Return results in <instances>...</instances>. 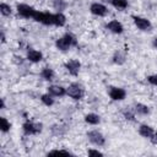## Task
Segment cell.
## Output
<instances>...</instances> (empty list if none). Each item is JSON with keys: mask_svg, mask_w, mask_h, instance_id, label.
<instances>
[{"mask_svg": "<svg viewBox=\"0 0 157 157\" xmlns=\"http://www.w3.org/2000/svg\"><path fill=\"white\" fill-rule=\"evenodd\" d=\"M48 93L52 94L53 97H64L66 94V88L59 85H50L48 87Z\"/></svg>", "mask_w": 157, "mask_h": 157, "instance_id": "cell-12", "label": "cell"}, {"mask_svg": "<svg viewBox=\"0 0 157 157\" xmlns=\"http://www.w3.org/2000/svg\"><path fill=\"white\" fill-rule=\"evenodd\" d=\"M87 137H88L90 142L93 144L94 146L101 147V146H104V144H105V137L98 130H90L87 132Z\"/></svg>", "mask_w": 157, "mask_h": 157, "instance_id": "cell-6", "label": "cell"}, {"mask_svg": "<svg viewBox=\"0 0 157 157\" xmlns=\"http://www.w3.org/2000/svg\"><path fill=\"white\" fill-rule=\"evenodd\" d=\"M0 12L2 16H10L12 13V9L9 4H5V2H1L0 4Z\"/></svg>", "mask_w": 157, "mask_h": 157, "instance_id": "cell-23", "label": "cell"}, {"mask_svg": "<svg viewBox=\"0 0 157 157\" xmlns=\"http://www.w3.org/2000/svg\"><path fill=\"white\" fill-rule=\"evenodd\" d=\"M27 59L32 63H39L43 59V54L37 49H28L27 50Z\"/></svg>", "mask_w": 157, "mask_h": 157, "instance_id": "cell-13", "label": "cell"}, {"mask_svg": "<svg viewBox=\"0 0 157 157\" xmlns=\"http://www.w3.org/2000/svg\"><path fill=\"white\" fill-rule=\"evenodd\" d=\"M59 153H64V155H72L70 151L67 150H53V151H49L48 155H59Z\"/></svg>", "mask_w": 157, "mask_h": 157, "instance_id": "cell-25", "label": "cell"}, {"mask_svg": "<svg viewBox=\"0 0 157 157\" xmlns=\"http://www.w3.org/2000/svg\"><path fill=\"white\" fill-rule=\"evenodd\" d=\"M54 76H55V74H54L53 69L44 67V69L40 71V77H42L43 80H45V81H53V80H54Z\"/></svg>", "mask_w": 157, "mask_h": 157, "instance_id": "cell-16", "label": "cell"}, {"mask_svg": "<svg viewBox=\"0 0 157 157\" xmlns=\"http://www.w3.org/2000/svg\"><path fill=\"white\" fill-rule=\"evenodd\" d=\"M124 117L126 118V119H129V120H135V115L130 112V110H128V112H124Z\"/></svg>", "mask_w": 157, "mask_h": 157, "instance_id": "cell-28", "label": "cell"}, {"mask_svg": "<svg viewBox=\"0 0 157 157\" xmlns=\"http://www.w3.org/2000/svg\"><path fill=\"white\" fill-rule=\"evenodd\" d=\"M85 121L90 125H97L101 123V117L96 113H88L85 115Z\"/></svg>", "mask_w": 157, "mask_h": 157, "instance_id": "cell-15", "label": "cell"}, {"mask_svg": "<svg viewBox=\"0 0 157 157\" xmlns=\"http://www.w3.org/2000/svg\"><path fill=\"white\" fill-rule=\"evenodd\" d=\"M33 20L36 22H39L45 26H55V13L50 12H43V11H36Z\"/></svg>", "mask_w": 157, "mask_h": 157, "instance_id": "cell-2", "label": "cell"}, {"mask_svg": "<svg viewBox=\"0 0 157 157\" xmlns=\"http://www.w3.org/2000/svg\"><path fill=\"white\" fill-rule=\"evenodd\" d=\"M113 61H114L115 64H118V65L124 64V61H125V54H124V53H121L120 50L115 52V53H114V55H113Z\"/></svg>", "mask_w": 157, "mask_h": 157, "instance_id": "cell-20", "label": "cell"}, {"mask_svg": "<svg viewBox=\"0 0 157 157\" xmlns=\"http://www.w3.org/2000/svg\"><path fill=\"white\" fill-rule=\"evenodd\" d=\"M66 1L65 0H54L53 1V7L58 11V12H63V10L66 9Z\"/></svg>", "mask_w": 157, "mask_h": 157, "instance_id": "cell-21", "label": "cell"}, {"mask_svg": "<svg viewBox=\"0 0 157 157\" xmlns=\"http://www.w3.org/2000/svg\"><path fill=\"white\" fill-rule=\"evenodd\" d=\"M40 101H42V103H43L44 105H47V107H52V105L54 104V98H53V96L49 94L48 92L40 96Z\"/></svg>", "mask_w": 157, "mask_h": 157, "instance_id": "cell-18", "label": "cell"}, {"mask_svg": "<svg viewBox=\"0 0 157 157\" xmlns=\"http://www.w3.org/2000/svg\"><path fill=\"white\" fill-rule=\"evenodd\" d=\"M135 112L140 115H147L150 113V108L146 105V104H142V103H136L135 104Z\"/></svg>", "mask_w": 157, "mask_h": 157, "instance_id": "cell-17", "label": "cell"}, {"mask_svg": "<svg viewBox=\"0 0 157 157\" xmlns=\"http://www.w3.org/2000/svg\"><path fill=\"white\" fill-rule=\"evenodd\" d=\"M66 23V17L63 12H56L55 13V26L56 27H63Z\"/></svg>", "mask_w": 157, "mask_h": 157, "instance_id": "cell-19", "label": "cell"}, {"mask_svg": "<svg viewBox=\"0 0 157 157\" xmlns=\"http://www.w3.org/2000/svg\"><path fill=\"white\" fill-rule=\"evenodd\" d=\"M0 128H1V131H2V132L10 131L11 124H10V121H9L5 117H1V118H0Z\"/></svg>", "mask_w": 157, "mask_h": 157, "instance_id": "cell-24", "label": "cell"}, {"mask_svg": "<svg viewBox=\"0 0 157 157\" xmlns=\"http://www.w3.org/2000/svg\"><path fill=\"white\" fill-rule=\"evenodd\" d=\"M90 11L92 15L98 16V17H104L108 13V9L105 5L101 4V2H92L90 6Z\"/></svg>", "mask_w": 157, "mask_h": 157, "instance_id": "cell-10", "label": "cell"}, {"mask_svg": "<svg viewBox=\"0 0 157 157\" xmlns=\"http://www.w3.org/2000/svg\"><path fill=\"white\" fill-rule=\"evenodd\" d=\"M66 94L69 97H71L75 101H80L85 96V90L82 88L81 85H78L77 82H72L69 85V87L66 88Z\"/></svg>", "mask_w": 157, "mask_h": 157, "instance_id": "cell-3", "label": "cell"}, {"mask_svg": "<svg viewBox=\"0 0 157 157\" xmlns=\"http://www.w3.org/2000/svg\"><path fill=\"white\" fill-rule=\"evenodd\" d=\"M6 42V39H5V34H4V32H1V43H5Z\"/></svg>", "mask_w": 157, "mask_h": 157, "instance_id": "cell-31", "label": "cell"}, {"mask_svg": "<svg viewBox=\"0 0 157 157\" xmlns=\"http://www.w3.org/2000/svg\"><path fill=\"white\" fill-rule=\"evenodd\" d=\"M105 28H107L108 31H110L112 33H114V34H121L123 31H124L123 25H121L119 21H117V20L109 21V22L105 25Z\"/></svg>", "mask_w": 157, "mask_h": 157, "instance_id": "cell-11", "label": "cell"}, {"mask_svg": "<svg viewBox=\"0 0 157 157\" xmlns=\"http://www.w3.org/2000/svg\"><path fill=\"white\" fill-rule=\"evenodd\" d=\"M66 71L72 75V76H77L78 72H80V69H81V63L77 60V59H71V60H67L65 64H64Z\"/></svg>", "mask_w": 157, "mask_h": 157, "instance_id": "cell-7", "label": "cell"}, {"mask_svg": "<svg viewBox=\"0 0 157 157\" xmlns=\"http://www.w3.org/2000/svg\"><path fill=\"white\" fill-rule=\"evenodd\" d=\"M105 1H108V2H109V4H110V1H112V0H105Z\"/></svg>", "mask_w": 157, "mask_h": 157, "instance_id": "cell-33", "label": "cell"}, {"mask_svg": "<svg viewBox=\"0 0 157 157\" xmlns=\"http://www.w3.org/2000/svg\"><path fill=\"white\" fill-rule=\"evenodd\" d=\"M153 132H155V130H153V128L150 126V125L142 124V125H140V128H139V134H140L142 137L150 139V137L153 135Z\"/></svg>", "mask_w": 157, "mask_h": 157, "instance_id": "cell-14", "label": "cell"}, {"mask_svg": "<svg viewBox=\"0 0 157 157\" xmlns=\"http://www.w3.org/2000/svg\"><path fill=\"white\" fill-rule=\"evenodd\" d=\"M76 45H77V39L71 33H65L63 37L55 40V47L61 52H67L71 47H76Z\"/></svg>", "mask_w": 157, "mask_h": 157, "instance_id": "cell-1", "label": "cell"}, {"mask_svg": "<svg viewBox=\"0 0 157 157\" xmlns=\"http://www.w3.org/2000/svg\"><path fill=\"white\" fill-rule=\"evenodd\" d=\"M150 140H151V142H152L153 145H157V131L153 132V135L150 137Z\"/></svg>", "mask_w": 157, "mask_h": 157, "instance_id": "cell-29", "label": "cell"}, {"mask_svg": "<svg viewBox=\"0 0 157 157\" xmlns=\"http://www.w3.org/2000/svg\"><path fill=\"white\" fill-rule=\"evenodd\" d=\"M1 109H5V101H4V98H1Z\"/></svg>", "mask_w": 157, "mask_h": 157, "instance_id": "cell-32", "label": "cell"}, {"mask_svg": "<svg viewBox=\"0 0 157 157\" xmlns=\"http://www.w3.org/2000/svg\"><path fill=\"white\" fill-rule=\"evenodd\" d=\"M110 4L115 9H119V10H124L128 7V0H112Z\"/></svg>", "mask_w": 157, "mask_h": 157, "instance_id": "cell-22", "label": "cell"}, {"mask_svg": "<svg viewBox=\"0 0 157 157\" xmlns=\"http://www.w3.org/2000/svg\"><path fill=\"white\" fill-rule=\"evenodd\" d=\"M108 94L109 97L113 99V101H123L125 99L126 97V91L121 87H115V86H112L109 87L108 90Z\"/></svg>", "mask_w": 157, "mask_h": 157, "instance_id": "cell-8", "label": "cell"}, {"mask_svg": "<svg viewBox=\"0 0 157 157\" xmlns=\"http://www.w3.org/2000/svg\"><path fill=\"white\" fill-rule=\"evenodd\" d=\"M132 21L134 25L140 29V31H150L152 28V23L150 22V20L141 17V16H132Z\"/></svg>", "mask_w": 157, "mask_h": 157, "instance_id": "cell-9", "label": "cell"}, {"mask_svg": "<svg viewBox=\"0 0 157 157\" xmlns=\"http://www.w3.org/2000/svg\"><path fill=\"white\" fill-rule=\"evenodd\" d=\"M87 153H88V156H103V152H101L98 150H93V148L88 150Z\"/></svg>", "mask_w": 157, "mask_h": 157, "instance_id": "cell-27", "label": "cell"}, {"mask_svg": "<svg viewBox=\"0 0 157 157\" xmlns=\"http://www.w3.org/2000/svg\"><path fill=\"white\" fill-rule=\"evenodd\" d=\"M152 47H153V48H157V37L153 38V40H152Z\"/></svg>", "mask_w": 157, "mask_h": 157, "instance_id": "cell-30", "label": "cell"}, {"mask_svg": "<svg viewBox=\"0 0 157 157\" xmlns=\"http://www.w3.org/2000/svg\"><path fill=\"white\" fill-rule=\"evenodd\" d=\"M147 81H148L151 85L157 86V74H155V75H150V76L147 77Z\"/></svg>", "mask_w": 157, "mask_h": 157, "instance_id": "cell-26", "label": "cell"}, {"mask_svg": "<svg viewBox=\"0 0 157 157\" xmlns=\"http://www.w3.org/2000/svg\"><path fill=\"white\" fill-rule=\"evenodd\" d=\"M16 11L23 18H33V16H34L37 10L33 6H29L28 4H17Z\"/></svg>", "mask_w": 157, "mask_h": 157, "instance_id": "cell-5", "label": "cell"}, {"mask_svg": "<svg viewBox=\"0 0 157 157\" xmlns=\"http://www.w3.org/2000/svg\"><path fill=\"white\" fill-rule=\"evenodd\" d=\"M42 128L43 125L40 123H34V121H25L23 125H22V130L26 135H37L42 131Z\"/></svg>", "mask_w": 157, "mask_h": 157, "instance_id": "cell-4", "label": "cell"}]
</instances>
